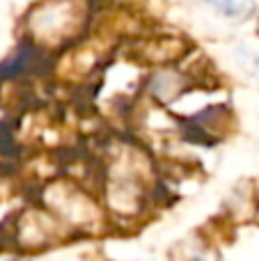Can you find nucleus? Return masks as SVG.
<instances>
[{
	"mask_svg": "<svg viewBox=\"0 0 259 261\" xmlns=\"http://www.w3.org/2000/svg\"><path fill=\"white\" fill-rule=\"evenodd\" d=\"M182 81L184 78L179 76L177 71L172 69H163V71L154 73L149 83V90L154 92V96H159L161 101H170L177 96V92H182Z\"/></svg>",
	"mask_w": 259,
	"mask_h": 261,
	"instance_id": "obj_4",
	"label": "nucleus"
},
{
	"mask_svg": "<svg viewBox=\"0 0 259 261\" xmlns=\"http://www.w3.org/2000/svg\"><path fill=\"white\" fill-rule=\"evenodd\" d=\"M184 50H186L184 41L172 39V37H159V39H151L149 44L145 46V58L156 64H165V62L177 60Z\"/></svg>",
	"mask_w": 259,
	"mask_h": 261,
	"instance_id": "obj_2",
	"label": "nucleus"
},
{
	"mask_svg": "<svg viewBox=\"0 0 259 261\" xmlns=\"http://www.w3.org/2000/svg\"><path fill=\"white\" fill-rule=\"evenodd\" d=\"M250 62H252V67H255V71H257V76H259V55H252Z\"/></svg>",
	"mask_w": 259,
	"mask_h": 261,
	"instance_id": "obj_5",
	"label": "nucleus"
},
{
	"mask_svg": "<svg viewBox=\"0 0 259 261\" xmlns=\"http://www.w3.org/2000/svg\"><path fill=\"white\" fill-rule=\"evenodd\" d=\"M90 23V3L87 0H44L28 16V25L35 41L55 48L69 44L85 32Z\"/></svg>",
	"mask_w": 259,
	"mask_h": 261,
	"instance_id": "obj_1",
	"label": "nucleus"
},
{
	"mask_svg": "<svg viewBox=\"0 0 259 261\" xmlns=\"http://www.w3.org/2000/svg\"><path fill=\"white\" fill-rule=\"evenodd\" d=\"M200 3L209 5L214 12L223 14L225 18H232V21H246L257 9L255 0H200Z\"/></svg>",
	"mask_w": 259,
	"mask_h": 261,
	"instance_id": "obj_3",
	"label": "nucleus"
}]
</instances>
